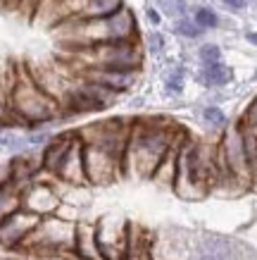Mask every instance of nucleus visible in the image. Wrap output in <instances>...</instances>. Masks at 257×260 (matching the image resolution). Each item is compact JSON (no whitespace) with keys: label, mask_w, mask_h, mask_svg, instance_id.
<instances>
[{"label":"nucleus","mask_w":257,"mask_h":260,"mask_svg":"<svg viewBox=\"0 0 257 260\" xmlns=\"http://www.w3.org/2000/svg\"><path fill=\"white\" fill-rule=\"evenodd\" d=\"M179 141L181 136L167 122L148 119V122L131 124L124 150V172L136 174V177H153L164 153Z\"/></svg>","instance_id":"f257e3e1"},{"label":"nucleus","mask_w":257,"mask_h":260,"mask_svg":"<svg viewBox=\"0 0 257 260\" xmlns=\"http://www.w3.org/2000/svg\"><path fill=\"white\" fill-rule=\"evenodd\" d=\"M10 112L15 122L39 129L60 117L62 105L36 81L31 70L15 67V79H12V91H10Z\"/></svg>","instance_id":"f03ea898"},{"label":"nucleus","mask_w":257,"mask_h":260,"mask_svg":"<svg viewBox=\"0 0 257 260\" xmlns=\"http://www.w3.org/2000/svg\"><path fill=\"white\" fill-rule=\"evenodd\" d=\"M64 41L71 46V50L86 46H95V43H107V41H126V39H138V24L136 17L129 8H119L107 17H95V19H71L62 22Z\"/></svg>","instance_id":"7ed1b4c3"},{"label":"nucleus","mask_w":257,"mask_h":260,"mask_svg":"<svg viewBox=\"0 0 257 260\" xmlns=\"http://www.w3.org/2000/svg\"><path fill=\"white\" fill-rule=\"evenodd\" d=\"M81 60V67H107V70H129L140 72L143 64V48L138 39L107 41L74 50Z\"/></svg>","instance_id":"20e7f679"},{"label":"nucleus","mask_w":257,"mask_h":260,"mask_svg":"<svg viewBox=\"0 0 257 260\" xmlns=\"http://www.w3.org/2000/svg\"><path fill=\"white\" fill-rule=\"evenodd\" d=\"M210 165L203 155L200 143L195 141H181L179 153H176V177H174V186L179 191V196H200L207 181Z\"/></svg>","instance_id":"39448f33"},{"label":"nucleus","mask_w":257,"mask_h":260,"mask_svg":"<svg viewBox=\"0 0 257 260\" xmlns=\"http://www.w3.org/2000/svg\"><path fill=\"white\" fill-rule=\"evenodd\" d=\"M186 260H245V246L229 237L200 234L188 248Z\"/></svg>","instance_id":"423d86ee"},{"label":"nucleus","mask_w":257,"mask_h":260,"mask_svg":"<svg viewBox=\"0 0 257 260\" xmlns=\"http://www.w3.org/2000/svg\"><path fill=\"white\" fill-rule=\"evenodd\" d=\"M217 162L219 167H224L226 174L231 177H250V167H248V158H245V143H243V129L234 126L229 129L219 143L217 150Z\"/></svg>","instance_id":"0eeeda50"},{"label":"nucleus","mask_w":257,"mask_h":260,"mask_svg":"<svg viewBox=\"0 0 257 260\" xmlns=\"http://www.w3.org/2000/svg\"><path fill=\"white\" fill-rule=\"evenodd\" d=\"M39 215L29 213V210H15L12 215L0 220V244L5 248H19L24 246V241L29 239V234L33 232V227L39 224Z\"/></svg>","instance_id":"6e6552de"},{"label":"nucleus","mask_w":257,"mask_h":260,"mask_svg":"<svg viewBox=\"0 0 257 260\" xmlns=\"http://www.w3.org/2000/svg\"><path fill=\"white\" fill-rule=\"evenodd\" d=\"M57 205H60V196L46 181L33 179L31 184H26L22 189V208L33 215H39V217H46V215L55 213Z\"/></svg>","instance_id":"1a4fd4ad"},{"label":"nucleus","mask_w":257,"mask_h":260,"mask_svg":"<svg viewBox=\"0 0 257 260\" xmlns=\"http://www.w3.org/2000/svg\"><path fill=\"white\" fill-rule=\"evenodd\" d=\"M81 77L88 81H95L105 86L112 93H124L136 84L138 79V72H129V70H107V67H81Z\"/></svg>","instance_id":"9d476101"},{"label":"nucleus","mask_w":257,"mask_h":260,"mask_svg":"<svg viewBox=\"0 0 257 260\" xmlns=\"http://www.w3.org/2000/svg\"><path fill=\"white\" fill-rule=\"evenodd\" d=\"M79 134V132H77ZM55 177H60L67 184H86V167H84V143L81 136H77V141L71 143V148L67 150V155L62 158Z\"/></svg>","instance_id":"9b49d317"},{"label":"nucleus","mask_w":257,"mask_h":260,"mask_svg":"<svg viewBox=\"0 0 257 260\" xmlns=\"http://www.w3.org/2000/svg\"><path fill=\"white\" fill-rule=\"evenodd\" d=\"M74 253L81 260H102L100 251H98V241H95V227L79 224L77 234H74Z\"/></svg>","instance_id":"f8f14e48"},{"label":"nucleus","mask_w":257,"mask_h":260,"mask_svg":"<svg viewBox=\"0 0 257 260\" xmlns=\"http://www.w3.org/2000/svg\"><path fill=\"white\" fill-rule=\"evenodd\" d=\"M15 79V67L0 62V126H10L12 112H10V91Z\"/></svg>","instance_id":"ddd939ff"},{"label":"nucleus","mask_w":257,"mask_h":260,"mask_svg":"<svg viewBox=\"0 0 257 260\" xmlns=\"http://www.w3.org/2000/svg\"><path fill=\"white\" fill-rule=\"evenodd\" d=\"M200 81H203L205 86H224V84L231 81V70H229L222 60H219V62L203 64V70H200Z\"/></svg>","instance_id":"4468645a"},{"label":"nucleus","mask_w":257,"mask_h":260,"mask_svg":"<svg viewBox=\"0 0 257 260\" xmlns=\"http://www.w3.org/2000/svg\"><path fill=\"white\" fill-rule=\"evenodd\" d=\"M19 208H22V191L12 186L10 181H3L0 184V220L12 215Z\"/></svg>","instance_id":"2eb2a0df"},{"label":"nucleus","mask_w":257,"mask_h":260,"mask_svg":"<svg viewBox=\"0 0 257 260\" xmlns=\"http://www.w3.org/2000/svg\"><path fill=\"white\" fill-rule=\"evenodd\" d=\"M174 31L179 34V36H183V39H198L205 29H203V26H198V24H195V19L179 17V19L174 22Z\"/></svg>","instance_id":"dca6fc26"},{"label":"nucleus","mask_w":257,"mask_h":260,"mask_svg":"<svg viewBox=\"0 0 257 260\" xmlns=\"http://www.w3.org/2000/svg\"><path fill=\"white\" fill-rule=\"evenodd\" d=\"M160 12L164 17H171V19H179V17H186V3L183 0H155Z\"/></svg>","instance_id":"f3484780"},{"label":"nucleus","mask_w":257,"mask_h":260,"mask_svg":"<svg viewBox=\"0 0 257 260\" xmlns=\"http://www.w3.org/2000/svg\"><path fill=\"white\" fill-rule=\"evenodd\" d=\"M195 24L198 26H203V29H217L219 26V17H217V12L214 10H210V8H198L195 10Z\"/></svg>","instance_id":"a211bd4d"},{"label":"nucleus","mask_w":257,"mask_h":260,"mask_svg":"<svg viewBox=\"0 0 257 260\" xmlns=\"http://www.w3.org/2000/svg\"><path fill=\"white\" fill-rule=\"evenodd\" d=\"M183 67H176V70H171L169 74H167V79H164V86H167V91L169 93H181L183 91Z\"/></svg>","instance_id":"6ab92c4d"},{"label":"nucleus","mask_w":257,"mask_h":260,"mask_svg":"<svg viewBox=\"0 0 257 260\" xmlns=\"http://www.w3.org/2000/svg\"><path fill=\"white\" fill-rule=\"evenodd\" d=\"M203 119L210 126H214V129H224V126H226V115L219 110V108H214V105L205 108V110H203Z\"/></svg>","instance_id":"aec40b11"},{"label":"nucleus","mask_w":257,"mask_h":260,"mask_svg":"<svg viewBox=\"0 0 257 260\" xmlns=\"http://www.w3.org/2000/svg\"><path fill=\"white\" fill-rule=\"evenodd\" d=\"M198 57L203 64H210V62H219L222 60V48L214 46V43H205L200 50H198Z\"/></svg>","instance_id":"412c9836"},{"label":"nucleus","mask_w":257,"mask_h":260,"mask_svg":"<svg viewBox=\"0 0 257 260\" xmlns=\"http://www.w3.org/2000/svg\"><path fill=\"white\" fill-rule=\"evenodd\" d=\"M145 48H148V53H153V55H160L164 50V36L157 31L148 34V36H145Z\"/></svg>","instance_id":"4be33fe9"},{"label":"nucleus","mask_w":257,"mask_h":260,"mask_svg":"<svg viewBox=\"0 0 257 260\" xmlns=\"http://www.w3.org/2000/svg\"><path fill=\"white\" fill-rule=\"evenodd\" d=\"M224 5H229L231 10H243L245 8V0H222Z\"/></svg>","instance_id":"5701e85b"},{"label":"nucleus","mask_w":257,"mask_h":260,"mask_svg":"<svg viewBox=\"0 0 257 260\" xmlns=\"http://www.w3.org/2000/svg\"><path fill=\"white\" fill-rule=\"evenodd\" d=\"M148 17H150V22L153 24H160V15H157L155 10H148Z\"/></svg>","instance_id":"b1692460"},{"label":"nucleus","mask_w":257,"mask_h":260,"mask_svg":"<svg viewBox=\"0 0 257 260\" xmlns=\"http://www.w3.org/2000/svg\"><path fill=\"white\" fill-rule=\"evenodd\" d=\"M248 41L250 43H252V46H257V34L252 31V34H248Z\"/></svg>","instance_id":"393cba45"}]
</instances>
